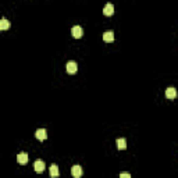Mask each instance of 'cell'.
Listing matches in <instances>:
<instances>
[{"instance_id":"cell-5","label":"cell","mask_w":178,"mask_h":178,"mask_svg":"<svg viewBox=\"0 0 178 178\" xmlns=\"http://www.w3.org/2000/svg\"><path fill=\"white\" fill-rule=\"evenodd\" d=\"M175 96H177V89L170 86V88L166 89V98L167 99H175Z\"/></svg>"},{"instance_id":"cell-12","label":"cell","mask_w":178,"mask_h":178,"mask_svg":"<svg viewBox=\"0 0 178 178\" xmlns=\"http://www.w3.org/2000/svg\"><path fill=\"white\" fill-rule=\"evenodd\" d=\"M9 26H10V22H9L6 18H2V20H0V29L6 31V29H9Z\"/></svg>"},{"instance_id":"cell-9","label":"cell","mask_w":178,"mask_h":178,"mask_svg":"<svg viewBox=\"0 0 178 178\" xmlns=\"http://www.w3.org/2000/svg\"><path fill=\"white\" fill-rule=\"evenodd\" d=\"M17 162L20 163V164H26V162H28V155H26L25 152L20 153V155L17 156Z\"/></svg>"},{"instance_id":"cell-4","label":"cell","mask_w":178,"mask_h":178,"mask_svg":"<svg viewBox=\"0 0 178 178\" xmlns=\"http://www.w3.org/2000/svg\"><path fill=\"white\" fill-rule=\"evenodd\" d=\"M35 136H36L39 141H45V139L47 138V131L45 128H39V129H36V132H35Z\"/></svg>"},{"instance_id":"cell-2","label":"cell","mask_w":178,"mask_h":178,"mask_svg":"<svg viewBox=\"0 0 178 178\" xmlns=\"http://www.w3.org/2000/svg\"><path fill=\"white\" fill-rule=\"evenodd\" d=\"M71 33H73V36L74 38H81L84 35V29H82V26H79V25H75L73 26V29H71Z\"/></svg>"},{"instance_id":"cell-7","label":"cell","mask_w":178,"mask_h":178,"mask_svg":"<svg viewBox=\"0 0 178 178\" xmlns=\"http://www.w3.org/2000/svg\"><path fill=\"white\" fill-rule=\"evenodd\" d=\"M33 168H35V171L36 173H42L45 170V162L42 160H36V162L33 163Z\"/></svg>"},{"instance_id":"cell-1","label":"cell","mask_w":178,"mask_h":178,"mask_svg":"<svg viewBox=\"0 0 178 178\" xmlns=\"http://www.w3.org/2000/svg\"><path fill=\"white\" fill-rule=\"evenodd\" d=\"M66 70H67V73L68 74H75L77 73V70H78V67H77V63L75 61H68V63L66 64Z\"/></svg>"},{"instance_id":"cell-8","label":"cell","mask_w":178,"mask_h":178,"mask_svg":"<svg viewBox=\"0 0 178 178\" xmlns=\"http://www.w3.org/2000/svg\"><path fill=\"white\" fill-rule=\"evenodd\" d=\"M103 40L104 42H113L114 40V32L113 31H106L103 33Z\"/></svg>"},{"instance_id":"cell-10","label":"cell","mask_w":178,"mask_h":178,"mask_svg":"<svg viewBox=\"0 0 178 178\" xmlns=\"http://www.w3.org/2000/svg\"><path fill=\"white\" fill-rule=\"evenodd\" d=\"M117 148H118L120 150L127 149V139L125 138H118L117 139Z\"/></svg>"},{"instance_id":"cell-6","label":"cell","mask_w":178,"mask_h":178,"mask_svg":"<svg viewBox=\"0 0 178 178\" xmlns=\"http://www.w3.org/2000/svg\"><path fill=\"white\" fill-rule=\"evenodd\" d=\"M103 14L104 15H113L114 14V6L111 3H107L104 6V9H103Z\"/></svg>"},{"instance_id":"cell-11","label":"cell","mask_w":178,"mask_h":178,"mask_svg":"<svg viewBox=\"0 0 178 178\" xmlns=\"http://www.w3.org/2000/svg\"><path fill=\"white\" fill-rule=\"evenodd\" d=\"M49 170H50V175H52V177H59L60 171H59V167H57L56 164H52L49 167Z\"/></svg>"},{"instance_id":"cell-13","label":"cell","mask_w":178,"mask_h":178,"mask_svg":"<svg viewBox=\"0 0 178 178\" xmlns=\"http://www.w3.org/2000/svg\"><path fill=\"white\" fill-rule=\"evenodd\" d=\"M120 177H121V178H129L131 175H129V173H121V174H120Z\"/></svg>"},{"instance_id":"cell-3","label":"cell","mask_w":178,"mask_h":178,"mask_svg":"<svg viewBox=\"0 0 178 178\" xmlns=\"http://www.w3.org/2000/svg\"><path fill=\"white\" fill-rule=\"evenodd\" d=\"M71 174H73L75 178H79L81 175H82V167H81L79 164L73 166V167H71Z\"/></svg>"}]
</instances>
